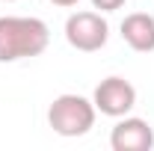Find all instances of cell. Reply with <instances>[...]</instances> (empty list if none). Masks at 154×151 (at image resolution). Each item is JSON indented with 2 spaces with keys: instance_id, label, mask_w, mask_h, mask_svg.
<instances>
[{
  "instance_id": "obj_6",
  "label": "cell",
  "mask_w": 154,
  "mask_h": 151,
  "mask_svg": "<svg viewBox=\"0 0 154 151\" xmlns=\"http://www.w3.org/2000/svg\"><path fill=\"white\" fill-rule=\"evenodd\" d=\"M122 39L139 51V54H151L154 51V15L148 12H131L122 21Z\"/></svg>"
},
{
  "instance_id": "obj_8",
  "label": "cell",
  "mask_w": 154,
  "mask_h": 151,
  "mask_svg": "<svg viewBox=\"0 0 154 151\" xmlns=\"http://www.w3.org/2000/svg\"><path fill=\"white\" fill-rule=\"evenodd\" d=\"M54 6H62V9H71V6H77L80 0H51Z\"/></svg>"
},
{
  "instance_id": "obj_1",
  "label": "cell",
  "mask_w": 154,
  "mask_h": 151,
  "mask_svg": "<svg viewBox=\"0 0 154 151\" xmlns=\"http://www.w3.org/2000/svg\"><path fill=\"white\" fill-rule=\"evenodd\" d=\"M51 30L42 18L3 15L0 18V62H18L45 54Z\"/></svg>"
},
{
  "instance_id": "obj_2",
  "label": "cell",
  "mask_w": 154,
  "mask_h": 151,
  "mask_svg": "<svg viewBox=\"0 0 154 151\" xmlns=\"http://www.w3.org/2000/svg\"><path fill=\"white\" fill-rule=\"evenodd\" d=\"M95 104L83 95H74V92H65V95H57L48 107V125L54 128V133L59 136H83L95 128Z\"/></svg>"
},
{
  "instance_id": "obj_4",
  "label": "cell",
  "mask_w": 154,
  "mask_h": 151,
  "mask_svg": "<svg viewBox=\"0 0 154 151\" xmlns=\"http://www.w3.org/2000/svg\"><path fill=\"white\" fill-rule=\"evenodd\" d=\"M92 104L101 116H110V119H122L136 107V89L131 80L125 77H104L92 92Z\"/></svg>"
},
{
  "instance_id": "obj_7",
  "label": "cell",
  "mask_w": 154,
  "mask_h": 151,
  "mask_svg": "<svg viewBox=\"0 0 154 151\" xmlns=\"http://www.w3.org/2000/svg\"><path fill=\"white\" fill-rule=\"evenodd\" d=\"M128 0H92V6L101 9V12H116V9H122Z\"/></svg>"
},
{
  "instance_id": "obj_5",
  "label": "cell",
  "mask_w": 154,
  "mask_h": 151,
  "mask_svg": "<svg viewBox=\"0 0 154 151\" xmlns=\"http://www.w3.org/2000/svg\"><path fill=\"white\" fill-rule=\"evenodd\" d=\"M110 148L113 151H151L154 148V131L145 119L122 116L110 133Z\"/></svg>"
},
{
  "instance_id": "obj_9",
  "label": "cell",
  "mask_w": 154,
  "mask_h": 151,
  "mask_svg": "<svg viewBox=\"0 0 154 151\" xmlns=\"http://www.w3.org/2000/svg\"><path fill=\"white\" fill-rule=\"evenodd\" d=\"M3 3H15V0H3Z\"/></svg>"
},
{
  "instance_id": "obj_3",
  "label": "cell",
  "mask_w": 154,
  "mask_h": 151,
  "mask_svg": "<svg viewBox=\"0 0 154 151\" xmlns=\"http://www.w3.org/2000/svg\"><path fill=\"white\" fill-rule=\"evenodd\" d=\"M110 39V24L101 12H74L65 21V42L74 48V51H83V54H95L107 45Z\"/></svg>"
}]
</instances>
